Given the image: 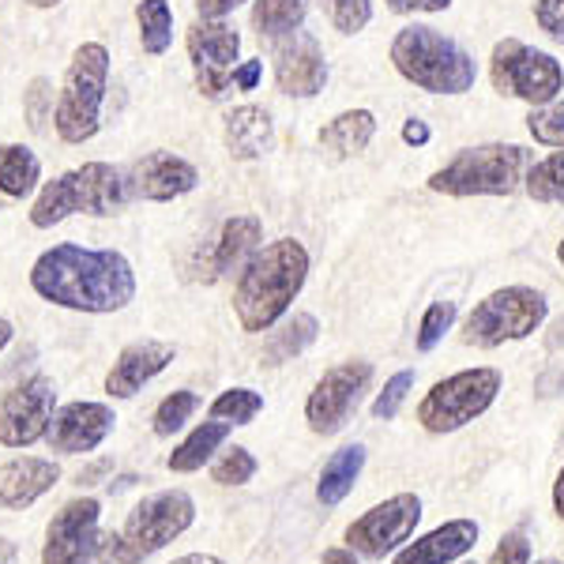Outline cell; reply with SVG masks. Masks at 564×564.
I'll list each match as a JSON object with an SVG mask.
<instances>
[{"instance_id": "83f0119b", "label": "cell", "mask_w": 564, "mask_h": 564, "mask_svg": "<svg viewBox=\"0 0 564 564\" xmlns=\"http://www.w3.org/2000/svg\"><path fill=\"white\" fill-rule=\"evenodd\" d=\"M316 335H321L316 316L313 313H297L294 321H286L279 332H271L268 347H263V366H282V361L297 358L305 347H313Z\"/></svg>"}, {"instance_id": "8992f818", "label": "cell", "mask_w": 564, "mask_h": 564, "mask_svg": "<svg viewBox=\"0 0 564 564\" xmlns=\"http://www.w3.org/2000/svg\"><path fill=\"white\" fill-rule=\"evenodd\" d=\"M109 84V53L102 42H84L72 53V65L65 72L53 124L65 143H84L102 124V102Z\"/></svg>"}, {"instance_id": "1f68e13d", "label": "cell", "mask_w": 564, "mask_h": 564, "mask_svg": "<svg viewBox=\"0 0 564 564\" xmlns=\"http://www.w3.org/2000/svg\"><path fill=\"white\" fill-rule=\"evenodd\" d=\"M263 411V395L252 388H226L212 403V417L230 425H249Z\"/></svg>"}, {"instance_id": "603a6c76", "label": "cell", "mask_w": 564, "mask_h": 564, "mask_svg": "<svg viewBox=\"0 0 564 564\" xmlns=\"http://www.w3.org/2000/svg\"><path fill=\"white\" fill-rule=\"evenodd\" d=\"M223 140H226V151L234 159L249 162V159H260V154L271 151L275 143V124H271V113L260 106H238L226 113V124H223Z\"/></svg>"}, {"instance_id": "44dd1931", "label": "cell", "mask_w": 564, "mask_h": 564, "mask_svg": "<svg viewBox=\"0 0 564 564\" xmlns=\"http://www.w3.org/2000/svg\"><path fill=\"white\" fill-rule=\"evenodd\" d=\"M260 238H263V226L257 215H234L223 223L218 238L207 252V271L204 279L215 282V279H226L230 271L245 268L252 260V252L260 249Z\"/></svg>"}, {"instance_id": "3957f363", "label": "cell", "mask_w": 564, "mask_h": 564, "mask_svg": "<svg viewBox=\"0 0 564 564\" xmlns=\"http://www.w3.org/2000/svg\"><path fill=\"white\" fill-rule=\"evenodd\" d=\"M391 65L406 84L430 95H467L478 79V65L467 50L430 23H411L391 42Z\"/></svg>"}, {"instance_id": "816d5d0a", "label": "cell", "mask_w": 564, "mask_h": 564, "mask_svg": "<svg viewBox=\"0 0 564 564\" xmlns=\"http://www.w3.org/2000/svg\"><path fill=\"white\" fill-rule=\"evenodd\" d=\"M12 335H15V327L4 321V316H0V350L8 347V343H12Z\"/></svg>"}, {"instance_id": "f6af8a7d", "label": "cell", "mask_w": 564, "mask_h": 564, "mask_svg": "<svg viewBox=\"0 0 564 564\" xmlns=\"http://www.w3.org/2000/svg\"><path fill=\"white\" fill-rule=\"evenodd\" d=\"M260 76H263V65H260V61H245V65H238V72H234V87L257 90Z\"/></svg>"}, {"instance_id": "52a82bcc", "label": "cell", "mask_w": 564, "mask_h": 564, "mask_svg": "<svg viewBox=\"0 0 564 564\" xmlns=\"http://www.w3.org/2000/svg\"><path fill=\"white\" fill-rule=\"evenodd\" d=\"M196 520V500L185 489H162L148 500L132 508V516L124 520L121 534L109 539V553L117 564H140L151 553L166 550L170 542L193 527Z\"/></svg>"}, {"instance_id": "60d3db41", "label": "cell", "mask_w": 564, "mask_h": 564, "mask_svg": "<svg viewBox=\"0 0 564 564\" xmlns=\"http://www.w3.org/2000/svg\"><path fill=\"white\" fill-rule=\"evenodd\" d=\"M534 23L553 42H564V0H534Z\"/></svg>"}, {"instance_id": "ffe728a7", "label": "cell", "mask_w": 564, "mask_h": 564, "mask_svg": "<svg viewBox=\"0 0 564 564\" xmlns=\"http://www.w3.org/2000/svg\"><path fill=\"white\" fill-rule=\"evenodd\" d=\"M478 545V523L475 520H448L422 539L406 542L395 550L391 564H456Z\"/></svg>"}, {"instance_id": "d6a6232c", "label": "cell", "mask_w": 564, "mask_h": 564, "mask_svg": "<svg viewBox=\"0 0 564 564\" xmlns=\"http://www.w3.org/2000/svg\"><path fill=\"white\" fill-rule=\"evenodd\" d=\"M196 406H199L196 391H170V395L159 403V411H154V433H159V436H174L181 425H185L188 417L196 414Z\"/></svg>"}, {"instance_id": "cb8c5ba5", "label": "cell", "mask_w": 564, "mask_h": 564, "mask_svg": "<svg viewBox=\"0 0 564 564\" xmlns=\"http://www.w3.org/2000/svg\"><path fill=\"white\" fill-rule=\"evenodd\" d=\"M372 135H377V117L369 109H347V113L332 117L316 140L332 159H354V154L369 148Z\"/></svg>"}, {"instance_id": "4316f807", "label": "cell", "mask_w": 564, "mask_h": 564, "mask_svg": "<svg viewBox=\"0 0 564 564\" xmlns=\"http://www.w3.org/2000/svg\"><path fill=\"white\" fill-rule=\"evenodd\" d=\"M39 177H42V162L31 148H23V143H4L0 148V193L23 199L34 193Z\"/></svg>"}, {"instance_id": "681fc988", "label": "cell", "mask_w": 564, "mask_h": 564, "mask_svg": "<svg viewBox=\"0 0 564 564\" xmlns=\"http://www.w3.org/2000/svg\"><path fill=\"white\" fill-rule=\"evenodd\" d=\"M324 564H358V557H354V550H327Z\"/></svg>"}, {"instance_id": "ee69618b", "label": "cell", "mask_w": 564, "mask_h": 564, "mask_svg": "<svg viewBox=\"0 0 564 564\" xmlns=\"http://www.w3.org/2000/svg\"><path fill=\"white\" fill-rule=\"evenodd\" d=\"M534 391H539V399H553L564 391V366H553L545 377H539V384H534Z\"/></svg>"}, {"instance_id": "74e56055", "label": "cell", "mask_w": 564, "mask_h": 564, "mask_svg": "<svg viewBox=\"0 0 564 564\" xmlns=\"http://www.w3.org/2000/svg\"><path fill=\"white\" fill-rule=\"evenodd\" d=\"M414 388V369H403L395 372V377L388 380L384 391L377 395V403H372V417H380V422H391V417L399 414V406L406 403V391Z\"/></svg>"}, {"instance_id": "7dc6e473", "label": "cell", "mask_w": 564, "mask_h": 564, "mask_svg": "<svg viewBox=\"0 0 564 564\" xmlns=\"http://www.w3.org/2000/svg\"><path fill=\"white\" fill-rule=\"evenodd\" d=\"M561 347H564V316H557L550 335H545V350H561Z\"/></svg>"}, {"instance_id": "f1b7e54d", "label": "cell", "mask_w": 564, "mask_h": 564, "mask_svg": "<svg viewBox=\"0 0 564 564\" xmlns=\"http://www.w3.org/2000/svg\"><path fill=\"white\" fill-rule=\"evenodd\" d=\"M135 23H140V45L151 57L174 45V12H170V0H140L135 8Z\"/></svg>"}, {"instance_id": "11a10c76", "label": "cell", "mask_w": 564, "mask_h": 564, "mask_svg": "<svg viewBox=\"0 0 564 564\" xmlns=\"http://www.w3.org/2000/svg\"><path fill=\"white\" fill-rule=\"evenodd\" d=\"M534 564H564V561H553V557H545V561H534Z\"/></svg>"}, {"instance_id": "9c48e42d", "label": "cell", "mask_w": 564, "mask_h": 564, "mask_svg": "<svg viewBox=\"0 0 564 564\" xmlns=\"http://www.w3.org/2000/svg\"><path fill=\"white\" fill-rule=\"evenodd\" d=\"M500 384H505V377L489 366L452 372L425 391V399L417 403V422L425 433H456L494 406Z\"/></svg>"}, {"instance_id": "f5cc1de1", "label": "cell", "mask_w": 564, "mask_h": 564, "mask_svg": "<svg viewBox=\"0 0 564 564\" xmlns=\"http://www.w3.org/2000/svg\"><path fill=\"white\" fill-rule=\"evenodd\" d=\"M26 4H31V8H57L61 0H26Z\"/></svg>"}, {"instance_id": "9a60e30c", "label": "cell", "mask_w": 564, "mask_h": 564, "mask_svg": "<svg viewBox=\"0 0 564 564\" xmlns=\"http://www.w3.org/2000/svg\"><path fill=\"white\" fill-rule=\"evenodd\" d=\"M241 34L223 20H204L188 31V57H193L196 87L204 98H223L234 87Z\"/></svg>"}, {"instance_id": "e575fe53", "label": "cell", "mask_w": 564, "mask_h": 564, "mask_svg": "<svg viewBox=\"0 0 564 564\" xmlns=\"http://www.w3.org/2000/svg\"><path fill=\"white\" fill-rule=\"evenodd\" d=\"M459 308L456 302H433L430 308L422 313V324H417V350L430 354L436 343L444 339V335L452 332V324H456Z\"/></svg>"}, {"instance_id": "7c38bea8", "label": "cell", "mask_w": 564, "mask_h": 564, "mask_svg": "<svg viewBox=\"0 0 564 564\" xmlns=\"http://www.w3.org/2000/svg\"><path fill=\"white\" fill-rule=\"evenodd\" d=\"M417 520H422V497L395 494V497L380 500V505H372L369 512H361L358 520L347 527V545L369 561H384L411 542Z\"/></svg>"}, {"instance_id": "4fadbf2b", "label": "cell", "mask_w": 564, "mask_h": 564, "mask_svg": "<svg viewBox=\"0 0 564 564\" xmlns=\"http://www.w3.org/2000/svg\"><path fill=\"white\" fill-rule=\"evenodd\" d=\"M57 414V388L50 377L34 372L0 399V444L4 448H31L45 441Z\"/></svg>"}, {"instance_id": "d4e9b609", "label": "cell", "mask_w": 564, "mask_h": 564, "mask_svg": "<svg viewBox=\"0 0 564 564\" xmlns=\"http://www.w3.org/2000/svg\"><path fill=\"white\" fill-rule=\"evenodd\" d=\"M361 467H366V448H361V444H347V448H339L332 459L324 463L321 481H316V500H321L324 508L343 505L347 494L354 489V481H358Z\"/></svg>"}, {"instance_id": "f546056e", "label": "cell", "mask_w": 564, "mask_h": 564, "mask_svg": "<svg viewBox=\"0 0 564 564\" xmlns=\"http://www.w3.org/2000/svg\"><path fill=\"white\" fill-rule=\"evenodd\" d=\"M305 20V0H257L252 8V26L263 39H282V34L297 31Z\"/></svg>"}, {"instance_id": "836d02e7", "label": "cell", "mask_w": 564, "mask_h": 564, "mask_svg": "<svg viewBox=\"0 0 564 564\" xmlns=\"http://www.w3.org/2000/svg\"><path fill=\"white\" fill-rule=\"evenodd\" d=\"M327 23L339 34H358L366 31L372 20V0H321Z\"/></svg>"}, {"instance_id": "277c9868", "label": "cell", "mask_w": 564, "mask_h": 564, "mask_svg": "<svg viewBox=\"0 0 564 564\" xmlns=\"http://www.w3.org/2000/svg\"><path fill=\"white\" fill-rule=\"evenodd\" d=\"M129 199V185H124L121 170H113L109 162H87L57 181L42 188L39 199L31 207V226L50 230V226L65 223L68 215H117Z\"/></svg>"}, {"instance_id": "ac0fdd59", "label": "cell", "mask_w": 564, "mask_h": 564, "mask_svg": "<svg viewBox=\"0 0 564 564\" xmlns=\"http://www.w3.org/2000/svg\"><path fill=\"white\" fill-rule=\"evenodd\" d=\"M124 185H129V196L166 204V199L193 193V188L199 185V174H196L193 162L181 159V154H174V151H151L129 170Z\"/></svg>"}, {"instance_id": "7bdbcfd3", "label": "cell", "mask_w": 564, "mask_h": 564, "mask_svg": "<svg viewBox=\"0 0 564 564\" xmlns=\"http://www.w3.org/2000/svg\"><path fill=\"white\" fill-rule=\"evenodd\" d=\"M245 0H196V12L204 15V20H223V15H230L234 8H241Z\"/></svg>"}, {"instance_id": "7a4b0ae2", "label": "cell", "mask_w": 564, "mask_h": 564, "mask_svg": "<svg viewBox=\"0 0 564 564\" xmlns=\"http://www.w3.org/2000/svg\"><path fill=\"white\" fill-rule=\"evenodd\" d=\"M305 279L308 252L302 241L279 238L252 252V260L241 268L238 290H234V313H238L241 332H271L294 305V297L302 294Z\"/></svg>"}, {"instance_id": "ab89813d", "label": "cell", "mask_w": 564, "mask_h": 564, "mask_svg": "<svg viewBox=\"0 0 564 564\" xmlns=\"http://www.w3.org/2000/svg\"><path fill=\"white\" fill-rule=\"evenodd\" d=\"M489 564H531V542H527L523 531H508L505 539L497 542Z\"/></svg>"}, {"instance_id": "f907efd6", "label": "cell", "mask_w": 564, "mask_h": 564, "mask_svg": "<svg viewBox=\"0 0 564 564\" xmlns=\"http://www.w3.org/2000/svg\"><path fill=\"white\" fill-rule=\"evenodd\" d=\"M174 564H223V561L212 557V553H185V557H177Z\"/></svg>"}, {"instance_id": "7402d4cb", "label": "cell", "mask_w": 564, "mask_h": 564, "mask_svg": "<svg viewBox=\"0 0 564 564\" xmlns=\"http://www.w3.org/2000/svg\"><path fill=\"white\" fill-rule=\"evenodd\" d=\"M61 481V467L53 459L23 456L0 467V508H26Z\"/></svg>"}, {"instance_id": "8d00e7d4", "label": "cell", "mask_w": 564, "mask_h": 564, "mask_svg": "<svg viewBox=\"0 0 564 564\" xmlns=\"http://www.w3.org/2000/svg\"><path fill=\"white\" fill-rule=\"evenodd\" d=\"M527 129H531L534 143H545V148H564V102L539 106L531 117H527Z\"/></svg>"}, {"instance_id": "ba28073f", "label": "cell", "mask_w": 564, "mask_h": 564, "mask_svg": "<svg viewBox=\"0 0 564 564\" xmlns=\"http://www.w3.org/2000/svg\"><path fill=\"white\" fill-rule=\"evenodd\" d=\"M545 313H550V302H545L542 290L500 286L470 308L459 332H463V343H467V347L494 350V347H505V343L534 335L545 324Z\"/></svg>"}, {"instance_id": "d590c367", "label": "cell", "mask_w": 564, "mask_h": 564, "mask_svg": "<svg viewBox=\"0 0 564 564\" xmlns=\"http://www.w3.org/2000/svg\"><path fill=\"white\" fill-rule=\"evenodd\" d=\"M257 475V456L249 448H226L223 456L212 463V481L218 486H245Z\"/></svg>"}, {"instance_id": "4dcf8cb0", "label": "cell", "mask_w": 564, "mask_h": 564, "mask_svg": "<svg viewBox=\"0 0 564 564\" xmlns=\"http://www.w3.org/2000/svg\"><path fill=\"white\" fill-rule=\"evenodd\" d=\"M523 188L534 204H564V148L553 151L550 159L534 162V166L527 170Z\"/></svg>"}, {"instance_id": "9f6ffc18", "label": "cell", "mask_w": 564, "mask_h": 564, "mask_svg": "<svg viewBox=\"0 0 564 564\" xmlns=\"http://www.w3.org/2000/svg\"><path fill=\"white\" fill-rule=\"evenodd\" d=\"M463 564H475V561H463Z\"/></svg>"}, {"instance_id": "5b68a950", "label": "cell", "mask_w": 564, "mask_h": 564, "mask_svg": "<svg viewBox=\"0 0 564 564\" xmlns=\"http://www.w3.org/2000/svg\"><path fill=\"white\" fill-rule=\"evenodd\" d=\"M531 170V151L520 143H481L459 151L430 177L441 196H512L523 188Z\"/></svg>"}, {"instance_id": "b9f144b4", "label": "cell", "mask_w": 564, "mask_h": 564, "mask_svg": "<svg viewBox=\"0 0 564 564\" xmlns=\"http://www.w3.org/2000/svg\"><path fill=\"white\" fill-rule=\"evenodd\" d=\"M395 15H414V12H444L452 0H384Z\"/></svg>"}, {"instance_id": "484cf974", "label": "cell", "mask_w": 564, "mask_h": 564, "mask_svg": "<svg viewBox=\"0 0 564 564\" xmlns=\"http://www.w3.org/2000/svg\"><path fill=\"white\" fill-rule=\"evenodd\" d=\"M230 430H234L230 422H204V425H196V430L188 433L174 452H170V459H166L170 470H174V475H193V470H199L204 463H212V456L226 444Z\"/></svg>"}, {"instance_id": "c3c4849f", "label": "cell", "mask_w": 564, "mask_h": 564, "mask_svg": "<svg viewBox=\"0 0 564 564\" xmlns=\"http://www.w3.org/2000/svg\"><path fill=\"white\" fill-rule=\"evenodd\" d=\"M553 512H557V520L564 523V467H561L557 481H553Z\"/></svg>"}, {"instance_id": "8fae6325", "label": "cell", "mask_w": 564, "mask_h": 564, "mask_svg": "<svg viewBox=\"0 0 564 564\" xmlns=\"http://www.w3.org/2000/svg\"><path fill=\"white\" fill-rule=\"evenodd\" d=\"M372 384V366L369 361H343L332 366L316 380V388L305 399V422L316 436H335L347 430V422L358 414L361 399Z\"/></svg>"}, {"instance_id": "5bb4252c", "label": "cell", "mask_w": 564, "mask_h": 564, "mask_svg": "<svg viewBox=\"0 0 564 564\" xmlns=\"http://www.w3.org/2000/svg\"><path fill=\"white\" fill-rule=\"evenodd\" d=\"M98 516L102 505L95 497L68 500L45 527L42 564H95L98 561Z\"/></svg>"}, {"instance_id": "2e32d148", "label": "cell", "mask_w": 564, "mask_h": 564, "mask_svg": "<svg viewBox=\"0 0 564 564\" xmlns=\"http://www.w3.org/2000/svg\"><path fill=\"white\" fill-rule=\"evenodd\" d=\"M271 61H275V84L282 95H290V98H313V95H321L327 84L324 50H321V42L305 31L282 34L275 42Z\"/></svg>"}, {"instance_id": "db71d44e", "label": "cell", "mask_w": 564, "mask_h": 564, "mask_svg": "<svg viewBox=\"0 0 564 564\" xmlns=\"http://www.w3.org/2000/svg\"><path fill=\"white\" fill-rule=\"evenodd\" d=\"M557 260H561V263H564V241H561V245H557Z\"/></svg>"}, {"instance_id": "30bf717a", "label": "cell", "mask_w": 564, "mask_h": 564, "mask_svg": "<svg viewBox=\"0 0 564 564\" xmlns=\"http://www.w3.org/2000/svg\"><path fill=\"white\" fill-rule=\"evenodd\" d=\"M489 76H494V87L505 98H520L534 109L557 102V95L564 90V68L557 65V57L531 50L520 39H505L494 45Z\"/></svg>"}, {"instance_id": "e0dca14e", "label": "cell", "mask_w": 564, "mask_h": 564, "mask_svg": "<svg viewBox=\"0 0 564 564\" xmlns=\"http://www.w3.org/2000/svg\"><path fill=\"white\" fill-rule=\"evenodd\" d=\"M113 425H117L113 406L79 399V403H68L53 414V425H50V433H45V441H50V448L61 452V456H87V452H95L98 444L113 433Z\"/></svg>"}, {"instance_id": "6da1fadb", "label": "cell", "mask_w": 564, "mask_h": 564, "mask_svg": "<svg viewBox=\"0 0 564 564\" xmlns=\"http://www.w3.org/2000/svg\"><path fill=\"white\" fill-rule=\"evenodd\" d=\"M34 294L76 313H121L135 297V271L117 249L53 245L31 268Z\"/></svg>"}, {"instance_id": "bcb514c9", "label": "cell", "mask_w": 564, "mask_h": 564, "mask_svg": "<svg viewBox=\"0 0 564 564\" xmlns=\"http://www.w3.org/2000/svg\"><path fill=\"white\" fill-rule=\"evenodd\" d=\"M430 124L425 121H417V117H411V121L403 124V143H411V148H425L430 143Z\"/></svg>"}, {"instance_id": "f35d334b", "label": "cell", "mask_w": 564, "mask_h": 564, "mask_svg": "<svg viewBox=\"0 0 564 564\" xmlns=\"http://www.w3.org/2000/svg\"><path fill=\"white\" fill-rule=\"evenodd\" d=\"M23 113H26V124L31 132H45V121L53 113V90H50V79H31V87L23 90Z\"/></svg>"}, {"instance_id": "d6986e66", "label": "cell", "mask_w": 564, "mask_h": 564, "mask_svg": "<svg viewBox=\"0 0 564 564\" xmlns=\"http://www.w3.org/2000/svg\"><path fill=\"white\" fill-rule=\"evenodd\" d=\"M174 343L162 339H135L121 354H117L113 369L106 372V391L113 399H132L148 380L159 377L162 369L174 361Z\"/></svg>"}]
</instances>
